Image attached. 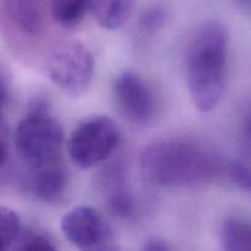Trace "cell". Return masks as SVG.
Here are the masks:
<instances>
[{"label": "cell", "mask_w": 251, "mask_h": 251, "mask_svg": "<svg viewBox=\"0 0 251 251\" xmlns=\"http://www.w3.org/2000/svg\"><path fill=\"white\" fill-rule=\"evenodd\" d=\"M226 164L204 144L183 137L151 142L141 154V171L148 182L161 187H183L213 181Z\"/></svg>", "instance_id": "cell-1"}, {"label": "cell", "mask_w": 251, "mask_h": 251, "mask_svg": "<svg viewBox=\"0 0 251 251\" xmlns=\"http://www.w3.org/2000/svg\"><path fill=\"white\" fill-rule=\"evenodd\" d=\"M229 36L219 21H206L195 30L188 42L185 71L190 96L201 112L218 106L226 89Z\"/></svg>", "instance_id": "cell-2"}, {"label": "cell", "mask_w": 251, "mask_h": 251, "mask_svg": "<svg viewBox=\"0 0 251 251\" xmlns=\"http://www.w3.org/2000/svg\"><path fill=\"white\" fill-rule=\"evenodd\" d=\"M63 141L62 126L43 100L37 101L16 127V153L28 169L60 160Z\"/></svg>", "instance_id": "cell-3"}, {"label": "cell", "mask_w": 251, "mask_h": 251, "mask_svg": "<svg viewBox=\"0 0 251 251\" xmlns=\"http://www.w3.org/2000/svg\"><path fill=\"white\" fill-rule=\"evenodd\" d=\"M121 142L117 123L105 115H94L78 123L68 139L72 161L80 169H90L110 158Z\"/></svg>", "instance_id": "cell-4"}, {"label": "cell", "mask_w": 251, "mask_h": 251, "mask_svg": "<svg viewBox=\"0 0 251 251\" xmlns=\"http://www.w3.org/2000/svg\"><path fill=\"white\" fill-rule=\"evenodd\" d=\"M46 71L55 86L76 98L83 95L93 81L95 59L84 43L63 41L48 53Z\"/></svg>", "instance_id": "cell-5"}, {"label": "cell", "mask_w": 251, "mask_h": 251, "mask_svg": "<svg viewBox=\"0 0 251 251\" xmlns=\"http://www.w3.org/2000/svg\"><path fill=\"white\" fill-rule=\"evenodd\" d=\"M60 229L79 251H117L113 233L102 214L89 206H79L64 214Z\"/></svg>", "instance_id": "cell-6"}, {"label": "cell", "mask_w": 251, "mask_h": 251, "mask_svg": "<svg viewBox=\"0 0 251 251\" xmlns=\"http://www.w3.org/2000/svg\"><path fill=\"white\" fill-rule=\"evenodd\" d=\"M116 103L125 117L136 125H151L158 115V100L151 86L134 72H123L113 83Z\"/></svg>", "instance_id": "cell-7"}, {"label": "cell", "mask_w": 251, "mask_h": 251, "mask_svg": "<svg viewBox=\"0 0 251 251\" xmlns=\"http://www.w3.org/2000/svg\"><path fill=\"white\" fill-rule=\"evenodd\" d=\"M68 171L60 160L28 169V191L43 202H55L66 194Z\"/></svg>", "instance_id": "cell-8"}, {"label": "cell", "mask_w": 251, "mask_h": 251, "mask_svg": "<svg viewBox=\"0 0 251 251\" xmlns=\"http://www.w3.org/2000/svg\"><path fill=\"white\" fill-rule=\"evenodd\" d=\"M11 21L23 32L38 36L43 31L50 13V0H4Z\"/></svg>", "instance_id": "cell-9"}, {"label": "cell", "mask_w": 251, "mask_h": 251, "mask_svg": "<svg viewBox=\"0 0 251 251\" xmlns=\"http://www.w3.org/2000/svg\"><path fill=\"white\" fill-rule=\"evenodd\" d=\"M107 185H110V191L107 195L108 211L118 218H132L136 214L137 203L128 188L125 186L123 173L120 166L110 169L106 173Z\"/></svg>", "instance_id": "cell-10"}, {"label": "cell", "mask_w": 251, "mask_h": 251, "mask_svg": "<svg viewBox=\"0 0 251 251\" xmlns=\"http://www.w3.org/2000/svg\"><path fill=\"white\" fill-rule=\"evenodd\" d=\"M133 3L134 0H93L91 11L101 27L115 31L128 21Z\"/></svg>", "instance_id": "cell-11"}, {"label": "cell", "mask_w": 251, "mask_h": 251, "mask_svg": "<svg viewBox=\"0 0 251 251\" xmlns=\"http://www.w3.org/2000/svg\"><path fill=\"white\" fill-rule=\"evenodd\" d=\"M223 251H251V221L229 217L222 226Z\"/></svg>", "instance_id": "cell-12"}, {"label": "cell", "mask_w": 251, "mask_h": 251, "mask_svg": "<svg viewBox=\"0 0 251 251\" xmlns=\"http://www.w3.org/2000/svg\"><path fill=\"white\" fill-rule=\"evenodd\" d=\"M93 0H50L53 20L64 27H74L91 10Z\"/></svg>", "instance_id": "cell-13"}, {"label": "cell", "mask_w": 251, "mask_h": 251, "mask_svg": "<svg viewBox=\"0 0 251 251\" xmlns=\"http://www.w3.org/2000/svg\"><path fill=\"white\" fill-rule=\"evenodd\" d=\"M18 213L5 206H0V251H8L20 231Z\"/></svg>", "instance_id": "cell-14"}, {"label": "cell", "mask_w": 251, "mask_h": 251, "mask_svg": "<svg viewBox=\"0 0 251 251\" xmlns=\"http://www.w3.org/2000/svg\"><path fill=\"white\" fill-rule=\"evenodd\" d=\"M224 174L236 187L251 192V166L248 164L241 160L226 161Z\"/></svg>", "instance_id": "cell-15"}, {"label": "cell", "mask_w": 251, "mask_h": 251, "mask_svg": "<svg viewBox=\"0 0 251 251\" xmlns=\"http://www.w3.org/2000/svg\"><path fill=\"white\" fill-rule=\"evenodd\" d=\"M166 13L160 6H151L142 13L139 18V28L146 33H155L165 25Z\"/></svg>", "instance_id": "cell-16"}, {"label": "cell", "mask_w": 251, "mask_h": 251, "mask_svg": "<svg viewBox=\"0 0 251 251\" xmlns=\"http://www.w3.org/2000/svg\"><path fill=\"white\" fill-rule=\"evenodd\" d=\"M19 251H58L45 236L31 235L20 246Z\"/></svg>", "instance_id": "cell-17"}, {"label": "cell", "mask_w": 251, "mask_h": 251, "mask_svg": "<svg viewBox=\"0 0 251 251\" xmlns=\"http://www.w3.org/2000/svg\"><path fill=\"white\" fill-rule=\"evenodd\" d=\"M241 148L243 153L251 159V111H249L243 120L241 126Z\"/></svg>", "instance_id": "cell-18"}, {"label": "cell", "mask_w": 251, "mask_h": 251, "mask_svg": "<svg viewBox=\"0 0 251 251\" xmlns=\"http://www.w3.org/2000/svg\"><path fill=\"white\" fill-rule=\"evenodd\" d=\"M9 100L8 85L1 75H0V127L4 125V111Z\"/></svg>", "instance_id": "cell-19"}, {"label": "cell", "mask_w": 251, "mask_h": 251, "mask_svg": "<svg viewBox=\"0 0 251 251\" xmlns=\"http://www.w3.org/2000/svg\"><path fill=\"white\" fill-rule=\"evenodd\" d=\"M141 251H171L170 246L161 239H148L144 241Z\"/></svg>", "instance_id": "cell-20"}, {"label": "cell", "mask_w": 251, "mask_h": 251, "mask_svg": "<svg viewBox=\"0 0 251 251\" xmlns=\"http://www.w3.org/2000/svg\"><path fill=\"white\" fill-rule=\"evenodd\" d=\"M8 159V151H6V146L1 139H0V169L3 168L4 164L6 163Z\"/></svg>", "instance_id": "cell-21"}, {"label": "cell", "mask_w": 251, "mask_h": 251, "mask_svg": "<svg viewBox=\"0 0 251 251\" xmlns=\"http://www.w3.org/2000/svg\"><path fill=\"white\" fill-rule=\"evenodd\" d=\"M241 1L245 4H248V5H251V0H241Z\"/></svg>", "instance_id": "cell-22"}]
</instances>
